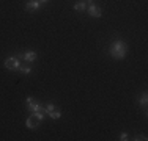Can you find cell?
<instances>
[{"label": "cell", "instance_id": "1", "mask_svg": "<svg viewBox=\"0 0 148 141\" xmlns=\"http://www.w3.org/2000/svg\"><path fill=\"white\" fill-rule=\"evenodd\" d=\"M109 54L114 60H123L128 54V45H126L125 41H114L110 45H109Z\"/></svg>", "mask_w": 148, "mask_h": 141}, {"label": "cell", "instance_id": "2", "mask_svg": "<svg viewBox=\"0 0 148 141\" xmlns=\"http://www.w3.org/2000/svg\"><path fill=\"white\" fill-rule=\"evenodd\" d=\"M25 102H27V108H29L30 113H35V115H38L40 118H44V116H46L44 115V105H41L35 97L29 96L25 99Z\"/></svg>", "mask_w": 148, "mask_h": 141}, {"label": "cell", "instance_id": "3", "mask_svg": "<svg viewBox=\"0 0 148 141\" xmlns=\"http://www.w3.org/2000/svg\"><path fill=\"white\" fill-rule=\"evenodd\" d=\"M3 64H5V68L8 70H17V68L21 66V60L19 56H8Z\"/></svg>", "mask_w": 148, "mask_h": 141}, {"label": "cell", "instance_id": "4", "mask_svg": "<svg viewBox=\"0 0 148 141\" xmlns=\"http://www.w3.org/2000/svg\"><path fill=\"white\" fill-rule=\"evenodd\" d=\"M41 121H43V118H40L38 115H32V116H29L27 118V121H25V125L29 127L30 130H35V129H38L40 127V124H41Z\"/></svg>", "mask_w": 148, "mask_h": 141}, {"label": "cell", "instance_id": "5", "mask_svg": "<svg viewBox=\"0 0 148 141\" xmlns=\"http://www.w3.org/2000/svg\"><path fill=\"white\" fill-rule=\"evenodd\" d=\"M17 56H19V60H24L25 63H33L38 58V54L33 50H29V52H24V54H19Z\"/></svg>", "mask_w": 148, "mask_h": 141}, {"label": "cell", "instance_id": "6", "mask_svg": "<svg viewBox=\"0 0 148 141\" xmlns=\"http://www.w3.org/2000/svg\"><path fill=\"white\" fill-rule=\"evenodd\" d=\"M87 9H88V14L91 17H101V16H103V9H101L99 6H96L95 3L88 5V8H87Z\"/></svg>", "mask_w": 148, "mask_h": 141}, {"label": "cell", "instance_id": "7", "mask_svg": "<svg viewBox=\"0 0 148 141\" xmlns=\"http://www.w3.org/2000/svg\"><path fill=\"white\" fill-rule=\"evenodd\" d=\"M41 5L43 3H40L38 0H30V2H27V5H25V9L27 11H38V9L41 8Z\"/></svg>", "mask_w": 148, "mask_h": 141}, {"label": "cell", "instance_id": "8", "mask_svg": "<svg viewBox=\"0 0 148 141\" xmlns=\"http://www.w3.org/2000/svg\"><path fill=\"white\" fill-rule=\"evenodd\" d=\"M47 116H51V119H60V118H62V110L55 107L54 110H52L51 113H49Z\"/></svg>", "mask_w": 148, "mask_h": 141}, {"label": "cell", "instance_id": "9", "mask_svg": "<svg viewBox=\"0 0 148 141\" xmlns=\"http://www.w3.org/2000/svg\"><path fill=\"white\" fill-rule=\"evenodd\" d=\"M74 9H76V11H85V9H87L85 0H82V2H77L76 5H74Z\"/></svg>", "mask_w": 148, "mask_h": 141}, {"label": "cell", "instance_id": "10", "mask_svg": "<svg viewBox=\"0 0 148 141\" xmlns=\"http://www.w3.org/2000/svg\"><path fill=\"white\" fill-rule=\"evenodd\" d=\"M17 72H21V74H24V75H27V74L32 72V68H30V66H24L22 63H21V66L17 68Z\"/></svg>", "mask_w": 148, "mask_h": 141}, {"label": "cell", "instance_id": "11", "mask_svg": "<svg viewBox=\"0 0 148 141\" xmlns=\"http://www.w3.org/2000/svg\"><path fill=\"white\" fill-rule=\"evenodd\" d=\"M139 104L142 105L143 108L147 107V104H148V96H147V93H143L142 96H140V99H139Z\"/></svg>", "mask_w": 148, "mask_h": 141}, {"label": "cell", "instance_id": "12", "mask_svg": "<svg viewBox=\"0 0 148 141\" xmlns=\"http://www.w3.org/2000/svg\"><path fill=\"white\" fill-rule=\"evenodd\" d=\"M54 108H55L54 104H46V105H44V115H49V113L54 110Z\"/></svg>", "mask_w": 148, "mask_h": 141}, {"label": "cell", "instance_id": "13", "mask_svg": "<svg viewBox=\"0 0 148 141\" xmlns=\"http://www.w3.org/2000/svg\"><path fill=\"white\" fill-rule=\"evenodd\" d=\"M120 140H121V141H128L129 140V135H128V133H125V132L120 133Z\"/></svg>", "mask_w": 148, "mask_h": 141}, {"label": "cell", "instance_id": "14", "mask_svg": "<svg viewBox=\"0 0 148 141\" xmlns=\"http://www.w3.org/2000/svg\"><path fill=\"white\" fill-rule=\"evenodd\" d=\"M134 140H136V141H139V140H140V141H145L147 136H145V135H136V136H134Z\"/></svg>", "mask_w": 148, "mask_h": 141}, {"label": "cell", "instance_id": "15", "mask_svg": "<svg viewBox=\"0 0 148 141\" xmlns=\"http://www.w3.org/2000/svg\"><path fill=\"white\" fill-rule=\"evenodd\" d=\"M85 3H87V6H88V5H91V3H93V0H85Z\"/></svg>", "mask_w": 148, "mask_h": 141}, {"label": "cell", "instance_id": "16", "mask_svg": "<svg viewBox=\"0 0 148 141\" xmlns=\"http://www.w3.org/2000/svg\"><path fill=\"white\" fill-rule=\"evenodd\" d=\"M38 2H40V3H47L49 0H38Z\"/></svg>", "mask_w": 148, "mask_h": 141}]
</instances>
